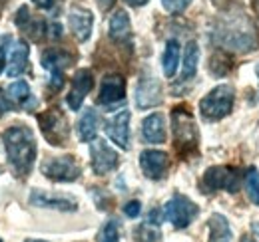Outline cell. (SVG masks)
Masks as SVG:
<instances>
[{
    "instance_id": "1",
    "label": "cell",
    "mask_w": 259,
    "mask_h": 242,
    "mask_svg": "<svg viewBox=\"0 0 259 242\" xmlns=\"http://www.w3.org/2000/svg\"><path fill=\"white\" fill-rule=\"evenodd\" d=\"M213 38L218 44H222L227 50L233 52H251L259 46V36L255 32L253 22L245 12L231 10L224 14L215 28H213Z\"/></svg>"
},
{
    "instance_id": "2",
    "label": "cell",
    "mask_w": 259,
    "mask_h": 242,
    "mask_svg": "<svg viewBox=\"0 0 259 242\" xmlns=\"http://www.w3.org/2000/svg\"><path fill=\"white\" fill-rule=\"evenodd\" d=\"M2 141L12 171L18 177H28L38 157V145L32 129L26 125H10L2 133Z\"/></svg>"
},
{
    "instance_id": "3",
    "label": "cell",
    "mask_w": 259,
    "mask_h": 242,
    "mask_svg": "<svg viewBox=\"0 0 259 242\" xmlns=\"http://www.w3.org/2000/svg\"><path fill=\"white\" fill-rule=\"evenodd\" d=\"M171 131H174V147L178 155L188 159L197 151L199 145V131L188 107L180 105L171 111Z\"/></svg>"
},
{
    "instance_id": "4",
    "label": "cell",
    "mask_w": 259,
    "mask_h": 242,
    "mask_svg": "<svg viewBox=\"0 0 259 242\" xmlns=\"http://www.w3.org/2000/svg\"><path fill=\"white\" fill-rule=\"evenodd\" d=\"M235 101V90L227 84H222L209 91L201 101H199V111L205 121H220L227 117L233 109Z\"/></svg>"
},
{
    "instance_id": "5",
    "label": "cell",
    "mask_w": 259,
    "mask_h": 242,
    "mask_svg": "<svg viewBox=\"0 0 259 242\" xmlns=\"http://www.w3.org/2000/svg\"><path fill=\"white\" fill-rule=\"evenodd\" d=\"M38 123H40V129H42V135L44 139L50 143V145H56V147H64L70 139V123L66 119V115L56 107L52 109H46L38 115Z\"/></svg>"
},
{
    "instance_id": "6",
    "label": "cell",
    "mask_w": 259,
    "mask_h": 242,
    "mask_svg": "<svg viewBox=\"0 0 259 242\" xmlns=\"http://www.w3.org/2000/svg\"><path fill=\"white\" fill-rule=\"evenodd\" d=\"M40 171L46 179L56 183H72L82 175V167L76 161V157L64 155V157H50L40 165Z\"/></svg>"
},
{
    "instance_id": "7",
    "label": "cell",
    "mask_w": 259,
    "mask_h": 242,
    "mask_svg": "<svg viewBox=\"0 0 259 242\" xmlns=\"http://www.w3.org/2000/svg\"><path fill=\"white\" fill-rule=\"evenodd\" d=\"M199 214V207L186 195L176 193L163 207V216L174 224V228H188Z\"/></svg>"
},
{
    "instance_id": "8",
    "label": "cell",
    "mask_w": 259,
    "mask_h": 242,
    "mask_svg": "<svg viewBox=\"0 0 259 242\" xmlns=\"http://www.w3.org/2000/svg\"><path fill=\"white\" fill-rule=\"evenodd\" d=\"M201 189H203V193H215V191L235 193V191L239 189V175H237V169L227 167V165L209 167V169L203 173Z\"/></svg>"
},
{
    "instance_id": "9",
    "label": "cell",
    "mask_w": 259,
    "mask_h": 242,
    "mask_svg": "<svg viewBox=\"0 0 259 242\" xmlns=\"http://www.w3.org/2000/svg\"><path fill=\"white\" fill-rule=\"evenodd\" d=\"M72 60H74L72 54L66 50H60V48H50L42 54V66H44V70L50 72L52 88L56 91L64 86V70L72 64Z\"/></svg>"
},
{
    "instance_id": "10",
    "label": "cell",
    "mask_w": 259,
    "mask_h": 242,
    "mask_svg": "<svg viewBox=\"0 0 259 242\" xmlns=\"http://www.w3.org/2000/svg\"><path fill=\"white\" fill-rule=\"evenodd\" d=\"M90 157H92V169L100 177L112 173L120 163L118 153L114 151L104 139H94L90 143Z\"/></svg>"
},
{
    "instance_id": "11",
    "label": "cell",
    "mask_w": 259,
    "mask_h": 242,
    "mask_svg": "<svg viewBox=\"0 0 259 242\" xmlns=\"http://www.w3.org/2000/svg\"><path fill=\"white\" fill-rule=\"evenodd\" d=\"M92 88H94V74L90 70H86V68L78 70L74 74V78H72V88H70V93L66 97V101H68L72 111H78L82 107L84 97L92 91Z\"/></svg>"
},
{
    "instance_id": "12",
    "label": "cell",
    "mask_w": 259,
    "mask_h": 242,
    "mask_svg": "<svg viewBox=\"0 0 259 242\" xmlns=\"http://www.w3.org/2000/svg\"><path fill=\"white\" fill-rule=\"evenodd\" d=\"M162 103V86L154 76H142L136 88L138 109H150Z\"/></svg>"
},
{
    "instance_id": "13",
    "label": "cell",
    "mask_w": 259,
    "mask_h": 242,
    "mask_svg": "<svg viewBox=\"0 0 259 242\" xmlns=\"http://www.w3.org/2000/svg\"><path fill=\"white\" fill-rule=\"evenodd\" d=\"M140 167L144 171V175L152 181H160L165 177L167 167H169V159L167 153L158 151V149H146L140 153Z\"/></svg>"
},
{
    "instance_id": "14",
    "label": "cell",
    "mask_w": 259,
    "mask_h": 242,
    "mask_svg": "<svg viewBox=\"0 0 259 242\" xmlns=\"http://www.w3.org/2000/svg\"><path fill=\"white\" fill-rule=\"evenodd\" d=\"M30 205L40 207V209H54V211L62 212H74L78 209V201L66 195H54L48 191H32L30 195Z\"/></svg>"
},
{
    "instance_id": "15",
    "label": "cell",
    "mask_w": 259,
    "mask_h": 242,
    "mask_svg": "<svg viewBox=\"0 0 259 242\" xmlns=\"http://www.w3.org/2000/svg\"><path fill=\"white\" fill-rule=\"evenodd\" d=\"M126 99V80L120 74H110L102 80L98 103L100 105H116Z\"/></svg>"
},
{
    "instance_id": "16",
    "label": "cell",
    "mask_w": 259,
    "mask_h": 242,
    "mask_svg": "<svg viewBox=\"0 0 259 242\" xmlns=\"http://www.w3.org/2000/svg\"><path fill=\"white\" fill-rule=\"evenodd\" d=\"M106 133L108 137L122 149L130 147V111L122 109L116 115H112L106 121Z\"/></svg>"
},
{
    "instance_id": "17",
    "label": "cell",
    "mask_w": 259,
    "mask_h": 242,
    "mask_svg": "<svg viewBox=\"0 0 259 242\" xmlns=\"http://www.w3.org/2000/svg\"><path fill=\"white\" fill-rule=\"evenodd\" d=\"M68 24H70V30L76 36L78 42H86L92 34V24H94V16L90 10L86 8H80V6H74L68 14Z\"/></svg>"
},
{
    "instance_id": "18",
    "label": "cell",
    "mask_w": 259,
    "mask_h": 242,
    "mask_svg": "<svg viewBox=\"0 0 259 242\" xmlns=\"http://www.w3.org/2000/svg\"><path fill=\"white\" fill-rule=\"evenodd\" d=\"M142 137L146 143L160 145L165 143V117L162 113H152L142 123Z\"/></svg>"
},
{
    "instance_id": "19",
    "label": "cell",
    "mask_w": 259,
    "mask_h": 242,
    "mask_svg": "<svg viewBox=\"0 0 259 242\" xmlns=\"http://www.w3.org/2000/svg\"><path fill=\"white\" fill-rule=\"evenodd\" d=\"M110 38L116 44H130L132 40V24H130V16L126 10H118L114 12V16L110 18Z\"/></svg>"
},
{
    "instance_id": "20",
    "label": "cell",
    "mask_w": 259,
    "mask_h": 242,
    "mask_svg": "<svg viewBox=\"0 0 259 242\" xmlns=\"http://www.w3.org/2000/svg\"><path fill=\"white\" fill-rule=\"evenodd\" d=\"M28 56H30V48L24 40L16 42L12 52H10V60H8V78H16L20 74H24L28 70Z\"/></svg>"
},
{
    "instance_id": "21",
    "label": "cell",
    "mask_w": 259,
    "mask_h": 242,
    "mask_svg": "<svg viewBox=\"0 0 259 242\" xmlns=\"http://www.w3.org/2000/svg\"><path fill=\"white\" fill-rule=\"evenodd\" d=\"M16 24H18V28H22L28 36H32L34 40H40L42 32H46V24L42 20H34L32 16H30V10L26 6H22L16 12Z\"/></svg>"
},
{
    "instance_id": "22",
    "label": "cell",
    "mask_w": 259,
    "mask_h": 242,
    "mask_svg": "<svg viewBox=\"0 0 259 242\" xmlns=\"http://www.w3.org/2000/svg\"><path fill=\"white\" fill-rule=\"evenodd\" d=\"M209 242H231V226L224 214H211L207 220Z\"/></svg>"
},
{
    "instance_id": "23",
    "label": "cell",
    "mask_w": 259,
    "mask_h": 242,
    "mask_svg": "<svg viewBox=\"0 0 259 242\" xmlns=\"http://www.w3.org/2000/svg\"><path fill=\"white\" fill-rule=\"evenodd\" d=\"M98 133V113L96 109H86L82 113V117L78 121V137L80 141L88 143V141H94Z\"/></svg>"
},
{
    "instance_id": "24",
    "label": "cell",
    "mask_w": 259,
    "mask_h": 242,
    "mask_svg": "<svg viewBox=\"0 0 259 242\" xmlns=\"http://www.w3.org/2000/svg\"><path fill=\"white\" fill-rule=\"evenodd\" d=\"M8 97L20 105V107H34L36 105V99L32 97V91H30V86L20 80V82H14L10 88H8Z\"/></svg>"
},
{
    "instance_id": "25",
    "label": "cell",
    "mask_w": 259,
    "mask_h": 242,
    "mask_svg": "<svg viewBox=\"0 0 259 242\" xmlns=\"http://www.w3.org/2000/svg\"><path fill=\"white\" fill-rule=\"evenodd\" d=\"M163 74L167 78H174L178 72V64H180V42L178 40H169L165 44V52H163Z\"/></svg>"
},
{
    "instance_id": "26",
    "label": "cell",
    "mask_w": 259,
    "mask_h": 242,
    "mask_svg": "<svg viewBox=\"0 0 259 242\" xmlns=\"http://www.w3.org/2000/svg\"><path fill=\"white\" fill-rule=\"evenodd\" d=\"M197 62H199V48L195 42H188L186 52H184V68H182V80L188 82L192 80L197 72Z\"/></svg>"
},
{
    "instance_id": "27",
    "label": "cell",
    "mask_w": 259,
    "mask_h": 242,
    "mask_svg": "<svg viewBox=\"0 0 259 242\" xmlns=\"http://www.w3.org/2000/svg\"><path fill=\"white\" fill-rule=\"evenodd\" d=\"M231 68H233L231 58L227 56L224 50H218V52L211 56V60H209V72H211L213 76H218V78L227 76V74L231 72Z\"/></svg>"
},
{
    "instance_id": "28",
    "label": "cell",
    "mask_w": 259,
    "mask_h": 242,
    "mask_svg": "<svg viewBox=\"0 0 259 242\" xmlns=\"http://www.w3.org/2000/svg\"><path fill=\"white\" fill-rule=\"evenodd\" d=\"M134 242H162V232L160 226L144 222L140 226H136L134 230Z\"/></svg>"
},
{
    "instance_id": "29",
    "label": "cell",
    "mask_w": 259,
    "mask_h": 242,
    "mask_svg": "<svg viewBox=\"0 0 259 242\" xmlns=\"http://www.w3.org/2000/svg\"><path fill=\"white\" fill-rule=\"evenodd\" d=\"M245 191H247V197L249 201L259 207V171L255 167H251L247 173H245Z\"/></svg>"
},
{
    "instance_id": "30",
    "label": "cell",
    "mask_w": 259,
    "mask_h": 242,
    "mask_svg": "<svg viewBox=\"0 0 259 242\" xmlns=\"http://www.w3.org/2000/svg\"><path fill=\"white\" fill-rule=\"evenodd\" d=\"M96 242H120V224L116 220L104 222L96 236Z\"/></svg>"
},
{
    "instance_id": "31",
    "label": "cell",
    "mask_w": 259,
    "mask_h": 242,
    "mask_svg": "<svg viewBox=\"0 0 259 242\" xmlns=\"http://www.w3.org/2000/svg\"><path fill=\"white\" fill-rule=\"evenodd\" d=\"M162 4L167 12H171V14H180V12H184V10L192 4V0H162Z\"/></svg>"
},
{
    "instance_id": "32",
    "label": "cell",
    "mask_w": 259,
    "mask_h": 242,
    "mask_svg": "<svg viewBox=\"0 0 259 242\" xmlns=\"http://www.w3.org/2000/svg\"><path fill=\"white\" fill-rule=\"evenodd\" d=\"M10 42H12L10 36H0V74H2V70H4V64H6V54H8Z\"/></svg>"
},
{
    "instance_id": "33",
    "label": "cell",
    "mask_w": 259,
    "mask_h": 242,
    "mask_svg": "<svg viewBox=\"0 0 259 242\" xmlns=\"http://www.w3.org/2000/svg\"><path fill=\"white\" fill-rule=\"evenodd\" d=\"M140 212H142V203H140V201H130V203L124 205V214H126L128 218L140 216Z\"/></svg>"
},
{
    "instance_id": "34",
    "label": "cell",
    "mask_w": 259,
    "mask_h": 242,
    "mask_svg": "<svg viewBox=\"0 0 259 242\" xmlns=\"http://www.w3.org/2000/svg\"><path fill=\"white\" fill-rule=\"evenodd\" d=\"M10 107H12V105H10V99L4 95V91L0 90V115L6 113V111H10Z\"/></svg>"
},
{
    "instance_id": "35",
    "label": "cell",
    "mask_w": 259,
    "mask_h": 242,
    "mask_svg": "<svg viewBox=\"0 0 259 242\" xmlns=\"http://www.w3.org/2000/svg\"><path fill=\"white\" fill-rule=\"evenodd\" d=\"M148 222H150V224H156V226H160V224H162V212L152 211V212H150V216H148Z\"/></svg>"
},
{
    "instance_id": "36",
    "label": "cell",
    "mask_w": 259,
    "mask_h": 242,
    "mask_svg": "<svg viewBox=\"0 0 259 242\" xmlns=\"http://www.w3.org/2000/svg\"><path fill=\"white\" fill-rule=\"evenodd\" d=\"M36 6H40V8H44V10H48V8H52L54 6V2L56 0H32Z\"/></svg>"
},
{
    "instance_id": "37",
    "label": "cell",
    "mask_w": 259,
    "mask_h": 242,
    "mask_svg": "<svg viewBox=\"0 0 259 242\" xmlns=\"http://www.w3.org/2000/svg\"><path fill=\"white\" fill-rule=\"evenodd\" d=\"M130 6H144V4H148L150 0H126Z\"/></svg>"
},
{
    "instance_id": "38",
    "label": "cell",
    "mask_w": 259,
    "mask_h": 242,
    "mask_svg": "<svg viewBox=\"0 0 259 242\" xmlns=\"http://www.w3.org/2000/svg\"><path fill=\"white\" fill-rule=\"evenodd\" d=\"M253 12H255V16L259 20V0H253Z\"/></svg>"
},
{
    "instance_id": "39",
    "label": "cell",
    "mask_w": 259,
    "mask_h": 242,
    "mask_svg": "<svg viewBox=\"0 0 259 242\" xmlns=\"http://www.w3.org/2000/svg\"><path fill=\"white\" fill-rule=\"evenodd\" d=\"M239 242H255V240H253L251 236H243V238H241V240H239Z\"/></svg>"
},
{
    "instance_id": "40",
    "label": "cell",
    "mask_w": 259,
    "mask_h": 242,
    "mask_svg": "<svg viewBox=\"0 0 259 242\" xmlns=\"http://www.w3.org/2000/svg\"><path fill=\"white\" fill-rule=\"evenodd\" d=\"M26 242H46V240H34V238H30V240H26Z\"/></svg>"
},
{
    "instance_id": "41",
    "label": "cell",
    "mask_w": 259,
    "mask_h": 242,
    "mask_svg": "<svg viewBox=\"0 0 259 242\" xmlns=\"http://www.w3.org/2000/svg\"><path fill=\"white\" fill-rule=\"evenodd\" d=\"M255 74H257V78H259V64H257V68H255Z\"/></svg>"
},
{
    "instance_id": "42",
    "label": "cell",
    "mask_w": 259,
    "mask_h": 242,
    "mask_svg": "<svg viewBox=\"0 0 259 242\" xmlns=\"http://www.w3.org/2000/svg\"><path fill=\"white\" fill-rule=\"evenodd\" d=\"M0 242H2V240H0Z\"/></svg>"
}]
</instances>
